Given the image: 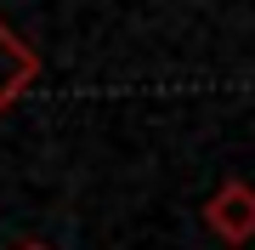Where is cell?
Instances as JSON below:
<instances>
[{"label": "cell", "mask_w": 255, "mask_h": 250, "mask_svg": "<svg viewBox=\"0 0 255 250\" xmlns=\"http://www.w3.org/2000/svg\"><path fill=\"white\" fill-rule=\"evenodd\" d=\"M204 228H210V239H221L227 250H244L255 239V182L227 176V182L204 199Z\"/></svg>", "instance_id": "cell-1"}, {"label": "cell", "mask_w": 255, "mask_h": 250, "mask_svg": "<svg viewBox=\"0 0 255 250\" xmlns=\"http://www.w3.org/2000/svg\"><path fill=\"white\" fill-rule=\"evenodd\" d=\"M11 250H57V245H46V239H17Z\"/></svg>", "instance_id": "cell-3"}, {"label": "cell", "mask_w": 255, "mask_h": 250, "mask_svg": "<svg viewBox=\"0 0 255 250\" xmlns=\"http://www.w3.org/2000/svg\"><path fill=\"white\" fill-rule=\"evenodd\" d=\"M34 80H40V57H34V46H28L17 28L0 17V120L17 108V97H23Z\"/></svg>", "instance_id": "cell-2"}]
</instances>
